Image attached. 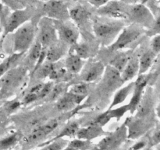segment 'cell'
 <instances>
[{"mask_svg":"<svg viewBox=\"0 0 160 150\" xmlns=\"http://www.w3.org/2000/svg\"><path fill=\"white\" fill-rule=\"evenodd\" d=\"M124 27L122 20L103 17L94 20L92 30L98 42L109 47L115 42Z\"/></svg>","mask_w":160,"mask_h":150,"instance_id":"obj_1","label":"cell"},{"mask_svg":"<svg viewBox=\"0 0 160 150\" xmlns=\"http://www.w3.org/2000/svg\"><path fill=\"white\" fill-rule=\"evenodd\" d=\"M28 68L26 67H14L7 72L0 80V102L10 97L22 85Z\"/></svg>","mask_w":160,"mask_h":150,"instance_id":"obj_2","label":"cell"},{"mask_svg":"<svg viewBox=\"0 0 160 150\" xmlns=\"http://www.w3.org/2000/svg\"><path fill=\"white\" fill-rule=\"evenodd\" d=\"M36 35L35 25L31 21L19 28L12 35V53L24 54L34 44Z\"/></svg>","mask_w":160,"mask_h":150,"instance_id":"obj_3","label":"cell"},{"mask_svg":"<svg viewBox=\"0 0 160 150\" xmlns=\"http://www.w3.org/2000/svg\"><path fill=\"white\" fill-rule=\"evenodd\" d=\"M144 33H146V30L137 23H131L125 26L115 42L108 48L111 52L122 51L135 43L141 38Z\"/></svg>","mask_w":160,"mask_h":150,"instance_id":"obj_4","label":"cell"},{"mask_svg":"<svg viewBox=\"0 0 160 150\" xmlns=\"http://www.w3.org/2000/svg\"><path fill=\"white\" fill-rule=\"evenodd\" d=\"M130 5L122 0H112L97 9L100 17L123 20L129 18Z\"/></svg>","mask_w":160,"mask_h":150,"instance_id":"obj_5","label":"cell"},{"mask_svg":"<svg viewBox=\"0 0 160 150\" xmlns=\"http://www.w3.org/2000/svg\"><path fill=\"white\" fill-rule=\"evenodd\" d=\"M37 39L45 48H49L59 41L54 20L45 17L39 20Z\"/></svg>","mask_w":160,"mask_h":150,"instance_id":"obj_6","label":"cell"},{"mask_svg":"<svg viewBox=\"0 0 160 150\" xmlns=\"http://www.w3.org/2000/svg\"><path fill=\"white\" fill-rule=\"evenodd\" d=\"M124 123L128 129V139L131 140H138L143 138L156 124L152 119H141L136 117L127 118Z\"/></svg>","mask_w":160,"mask_h":150,"instance_id":"obj_7","label":"cell"},{"mask_svg":"<svg viewBox=\"0 0 160 150\" xmlns=\"http://www.w3.org/2000/svg\"><path fill=\"white\" fill-rule=\"evenodd\" d=\"M128 139V129L123 123L112 132H109L96 145L98 150H118Z\"/></svg>","mask_w":160,"mask_h":150,"instance_id":"obj_8","label":"cell"},{"mask_svg":"<svg viewBox=\"0 0 160 150\" xmlns=\"http://www.w3.org/2000/svg\"><path fill=\"white\" fill-rule=\"evenodd\" d=\"M32 10L30 8L16 9L9 13L3 25V38L9 34L13 33L23 26L27 22L31 21L32 17Z\"/></svg>","mask_w":160,"mask_h":150,"instance_id":"obj_9","label":"cell"},{"mask_svg":"<svg viewBox=\"0 0 160 150\" xmlns=\"http://www.w3.org/2000/svg\"><path fill=\"white\" fill-rule=\"evenodd\" d=\"M59 126V121L57 119H51L43 124L38 125L31 131V132L25 137L22 138L23 145H32L38 144L44 141L47 136L53 132Z\"/></svg>","mask_w":160,"mask_h":150,"instance_id":"obj_10","label":"cell"},{"mask_svg":"<svg viewBox=\"0 0 160 150\" xmlns=\"http://www.w3.org/2000/svg\"><path fill=\"white\" fill-rule=\"evenodd\" d=\"M156 17L152 11L143 3L130 5L129 18L132 23H137L145 29H150L153 25Z\"/></svg>","mask_w":160,"mask_h":150,"instance_id":"obj_11","label":"cell"},{"mask_svg":"<svg viewBox=\"0 0 160 150\" xmlns=\"http://www.w3.org/2000/svg\"><path fill=\"white\" fill-rule=\"evenodd\" d=\"M55 26L57 31L59 40L69 46L78 42L80 37L79 29L73 22L68 20H54Z\"/></svg>","mask_w":160,"mask_h":150,"instance_id":"obj_12","label":"cell"},{"mask_svg":"<svg viewBox=\"0 0 160 150\" xmlns=\"http://www.w3.org/2000/svg\"><path fill=\"white\" fill-rule=\"evenodd\" d=\"M43 17L53 20H68L70 19V9L67 2L62 0H48L42 5Z\"/></svg>","mask_w":160,"mask_h":150,"instance_id":"obj_13","label":"cell"},{"mask_svg":"<svg viewBox=\"0 0 160 150\" xmlns=\"http://www.w3.org/2000/svg\"><path fill=\"white\" fill-rule=\"evenodd\" d=\"M151 78L152 75L149 74L138 75L136 81H134V91L131 95V100L128 102L130 106V112L131 114H134L137 110Z\"/></svg>","mask_w":160,"mask_h":150,"instance_id":"obj_14","label":"cell"},{"mask_svg":"<svg viewBox=\"0 0 160 150\" xmlns=\"http://www.w3.org/2000/svg\"><path fill=\"white\" fill-rule=\"evenodd\" d=\"M153 90L151 87L146 88L143 97L136 110L134 117L141 119H151L153 112H156Z\"/></svg>","mask_w":160,"mask_h":150,"instance_id":"obj_15","label":"cell"},{"mask_svg":"<svg viewBox=\"0 0 160 150\" xmlns=\"http://www.w3.org/2000/svg\"><path fill=\"white\" fill-rule=\"evenodd\" d=\"M106 67L101 61H94L84 64L81 72V80L82 82L90 84L99 80L103 76Z\"/></svg>","mask_w":160,"mask_h":150,"instance_id":"obj_16","label":"cell"},{"mask_svg":"<svg viewBox=\"0 0 160 150\" xmlns=\"http://www.w3.org/2000/svg\"><path fill=\"white\" fill-rule=\"evenodd\" d=\"M87 97L74 95L67 92L56 102V108L59 111H69L79 106Z\"/></svg>","mask_w":160,"mask_h":150,"instance_id":"obj_17","label":"cell"},{"mask_svg":"<svg viewBox=\"0 0 160 150\" xmlns=\"http://www.w3.org/2000/svg\"><path fill=\"white\" fill-rule=\"evenodd\" d=\"M108 133L109 132H105L102 127L92 124V123H88L85 127H81L80 128L76 135V138H77L92 142V140L97 138L106 136Z\"/></svg>","mask_w":160,"mask_h":150,"instance_id":"obj_18","label":"cell"},{"mask_svg":"<svg viewBox=\"0 0 160 150\" xmlns=\"http://www.w3.org/2000/svg\"><path fill=\"white\" fill-rule=\"evenodd\" d=\"M91 12L88 9L81 4L73 6L70 9V18L78 28H83L90 20Z\"/></svg>","mask_w":160,"mask_h":150,"instance_id":"obj_19","label":"cell"},{"mask_svg":"<svg viewBox=\"0 0 160 150\" xmlns=\"http://www.w3.org/2000/svg\"><path fill=\"white\" fill-rule=\"evenodd\" d=\"M69 48L70 46L68 45L59 40L54 45H51L49 48H47L45 61L52 62V63H56L61 58H62L67 54V51L69 52Z\"/></svg>","mask_w":160,"mask_h":150,"instance_id":"obj_20","label":"cell"},{"mask_svg":"<svg viewBox=\"0 0 160 150\" xmlns=\"http://www.w3.org/2000/svg\"><path fill=\"white\" fill-rule=\"evenodd\" d=\"M134 88V81H131V82L128 83L127 85L119 88L118 90L116 92V93L114 94L112 102H111L110 106L109 107V109L117 107V106L123 104V103L128 99V97L131 95H132Z\"/></svg>","mask_w":160,"mask_h":150,"instance_id":"obj_21","label":"cell"},{"mask_svg":"<svg viewBox=\"0 0 160 150\" xmlns=\"http://www.w3.org/2000/svg\"><path fill=\"white\" fill-rule=\"evenodd\" d=\"M158 55L152 50L148 48L139 56V75L145 74L154 66Z\"/></svg>","mask_w":160,"mask_h":150,"instance_id":"obj_22","label":"cell"},{"mask_svg":"<svg viewBox=\"0 0 160 150\" xmlns=\"http://www.w3.org/2000/svg\"><path fill=\"white\" fill-rule=\"evenodd\" d=\"M131 57L132 56L129 51H123V50L118 51L117 52L115 56L109 60V66L121 73V72L124 70L126 66L129 62Z\"/></svg>","mask_w":160,"mask_h":150,"instance_id":"obj_23","label":"cell"},{"mask_svg":"<svg viewBox=\"0 0 160 150\" xmlns=\"http://www.w3.org/2000/svg\"><path fill=\"white\" fill-rule=\"evenodd\" d=\"M80 124L77 121H70L62 129V131L59 133L56 136H55L54 138H52L50 140L45 141V142H42V144H39L38 145V148L41 145H44L45 143H48V142H52L53 140H56V139H59V138H76L77 134H78V130L80 129Z\"/></svg>","mask_w":160,"mask_h":150,"instance_id":"obj_24","label":"cell"},{"mask_svg":"<svg viewBox=\"0 0 160 150\" xmlns=\"http://www.w3.org/2000/svg\"><path fill=\"white\" fill-rule=\"evenodd\" d=\"M139 75V57L132 56L124 70L121 72V78L123 83L132 81Z\"/></svg>","mask_w":160,"mask_h":150,"instance_id":"obj_25","label":"cell"},{"mask_svg":"<svg viewBox=\"0 0 160 150\" xmlns=\"http://www.w3.org/2000/svg\"><path fill=\"white\" fill-rule=\"evenodd\" d=\"M84 66V59L72 52H68L65 60V67L70 74L81 73Z\"/></svg>","mask_w":160,"mask_h":150,"instance_id":"obj_26","label":"cell"},{"mask_svg":"<svg viewBox=\"0 0 160 150\" xmlns=\"http://www.w3.org/2000/svg\"><path fill=\"white\" fill-rule=\"evenodd\" d=\"M69 52L73 53L84 60L90 57L91 54H92V49H91L89 44L86 43V42H78L77 44L70 47Z\"/></svg>","mask_w":160,"mask_h":150,"instance_id":"obj_27","label":"cell"},{"mask_svg":"<svg viewBox=\"0 0 160 150\" xmlns=\"http://www.w3.org/2000/svg\"><path fill=\"white\" fill-rule=\"evenodd\" d=\"M23 54L12 53L11 56L5 59L2 62H0V78H2L9 70L14 68V66L21 58Z\"/></svg>","mask_w":160,"mask_h":150,"instance_id":"obj_28","label":"cell"},{"mask_svg":"<svg viewBox=\"0 0 160 150\" xmlns=\"http://www.w3.org/2000/svg\"><path fill=\"white\" fill-rule=\"evenodd\" d=\"M42 49H43V46H42V44H41L40 42H39V41L37 39V40H35V42H34L32 46L31 47L29 51H28V62H29L30 65L34 67V68L36 66V64H37L39 58H40Z\"/></svg>","mask_w":160,"mask_h":150,"instance_id":"obj_29","label":"cell"},{"mask_svg":"<svg viewBox=\"0 0 160 150\" xmlns=\"http://www.w3.org/2000/svg\"><path fill=\"white\" fill-rule=\"evenodd\" d=\"M22 140L20 133L16 132L0 139V150H9L13 148Z\"/></svg>","mask_w":160,"mask_h":150,"instance_id":"obj_30","label":"cell"},{"mask_svg":"<svg viewBox=\"0 0 160 150\" xmlns=\"http://www.w3.org/2000/svg\"><path fill=\"white\" fill-rule=\"evenodd\" d=\"M69 140L66 138H59L41 145L38 148L41 150H63L69 145Z\"/></svg>","mask_w":160,"mask_h":150,"instance_id":"obj_31","label":"cell"},{"mask_svg":"<svg viewBox=\"0 0 160 150\" xmlns=\"http://www.w3.org/2000/svg\"><path fill=\"white\" fill-rule=\"evenodd\" d=\"M68 145L74 148L75 150H92L95 147L91 141L83 140L77 138L70 141Z\"/></svg>","mask_w":160,"mask_h":150,"instance_id":"obj_32","label":"cell"},{"mask_svg":"<svg viewBox=\"0 0 160 150\" xmlns=\"http://www.w3.org/2000/svg\"><path fill=\"white\" fill-rule=\"evenodd\" d=\"M108 111H109L111 120H112V119H116V120L118 121V120H120V119H121L127 112H130V106L128 103V104L121 105L120 106L112 108V109H108Z\"/></svg>","mask_w":160,"mask_h":150,"instance_id":"obj_33","label":"cell"},{"mask_svg":"<svg viewBox=\"0 0 160 150\" xmlns=\"http://www.w3.org/2000/svg\"><path fill=\"white\" fill-rule=\"evenodd\" d=\"M88 84L81 81V82L76 83V84H73V85L70 86L68 92H71L74 95L87 97L88 94Z\"/></svg>","mask_w":160,"mask_h":150,"instance_id":"obj_34","label":"cell"},{"mask_svg":"<svg viewBox=\"0 0 160 150\" xmlns=\"http://www.w3.org/2000/svg\"><path fill=\"white\" fill-rule=\"evenodd\" d=\"M66 86L65 84L62 82H59L55 84L52 90L51 93L48 95L51 100H58L59 98L62 96L66 93Z\"/></svg>","mask_w":160,"mask_h":150,"instance_id":"obj_35","label":"cell"},{"mask_svg":"<svg viewBox=\"0 0 160 150\" xmlns=\"http://www.w3.org/2000/svg\"><path fill=\"white\" fill-rule=\"evenodd\" d=\"M110 120L111 118L110 116H109V111L106 110V112H102V113H101L100 115L97 116V117H95V119H93L89 123L98 125V126L103 128L105 125H106L109 121H110Z\"/></svg>","mask_w":160,"mask_h":150,"instance_id":"obj_36","label":"cell"},{"mask_svg":"<svg viewBox=\"0 0 160 150\" xmlns=\"http://www.w3.org/2000/svg\"><path fill=\"white\" fill-rule=\"evenodd\" d=\"M22 103L20 101H18L17 99H12L9 100V101H6L3 105L2 108L6 111V113L9 115V114L15 112L20 107Z\"/></svg>","mask_w":160,"mask_h":150,"instance_id":"obj_37","label":"cell"},{"mask_svg":"<svg viewBox=\"0 0 160 150\" xmlns=\"http://www.w3.org/2000/svg\"><path fill=\"white\" fill-rule=\"evenodd\" d=\"M150 146L154 147L160 144V123L156 125L153 129L151 135L148 138Z\"/></svg>","mask_w":160,"mask_h":150,"instance_id":"obj_38","label":"cell"},{"mask_svg":"<svg viewBox=\"0 0 160 150\" xmlns=\"http://www.w3.org/2000/svg\"><path fill=\"white\" fill-rule=\"evenodd\" d=\"M150 146L149 139L145 138V137L138 139L135 143L133 144L132 145L128 148V150H142L147 147Z\"/></svg>","mask_w":160,"mask_h":150,"instance_id":"obj_39","label":"cell"},{"mask_svg":"<svg viewBox=\"0 0 160 150\" xmlns=\"http://www.w3.org/2000/svg\"><path fill=\"white\" fill-rule=\"evenodd\" d=\"M146 34L148 37H153V36L160 34V14L156 17L153 25L150 29L147 30Z\"/></svg>","mask_w":160,"mask_h":150,"instance_id":"obj_40","label":"cell"},{"mask_svg":"<svg viewBox=\"0 0 160 150\" xmlns=\"http://www.w3.org/2000/svg\"><path fill=\"white\" fill-rule=\"evenodd\" d=\"M55 84H53V81H48L46 83H44V85L42 89L41 90L40 93H39V100L43 99L45 98L46 97H48V95L51 93L53 87H54Z\"/></svg>","mask_w":160,"mask_h":150,"instance_id":"obj_41","label":"cell"},{"mask_svg":"<svg viewBox=\"0 0 160 150\" xmlns=\"http://www.w3.org/2000/svg\"><path fill=\"white\" fill-rule=\"evenodd\" d=\"M37 100H39L38 95L37 94L32 93V92H28L23 96V99H22L21 103L22 105H24V106H28V105L31 104V103L34 102Z\"/></svg>","mask_w":160,"mask_h":150,"instance_id":"obj_42","label":"cell"},{"mask_svg":"<svg viewBox=\"0 0 160 150\" xmlns=\"http://www.w3.org/2000/svg\"><path fill=\"white\" fill-rule=\"evenodd\" d=\"M150 48L156 53L159 55L160 53V34L152 37L150 42Z\"/></svg>","mask_w":160,"mask_h":150,"instance_id":"obj_43","label":"cell"},{"mask_svg":"<svg viewBox=\"0 0 160 150\" xmlns=\"http://www.w3.org/2000/svg\"><path fill=\"white\" fill-rule=\"evenodd\" d=\"M6 7H7V6H5V5L0 1V23H1L2 26L4 25L8 16L9 15V13H7L8 8Z\"/></svg>","mask_w":160,"mask_h":150,"instance_id":"obj_44","label":"cell"},{"mask_svg":"<svg viewBox=\"0 0 160 150\" xmlns=\"http://www.w3.org/2000/svg\"><path fill=\"white\" fill-rule=\"evenodd\" d=\"M88 2L92 6H95V7L98 9V8L102 7V6H103L106 3L112 1V0H88Z\"/></svg>","mask_w":160,"mask_h":150,"instance_id":"obj_45","label":"cell"},{"mask_svg":"<svg viewBox=\"0 0 160 150\" xmlns=\"http://www.w3.org/2000/svg\"><path fill=\"white\" fill-rule=\"evenodd\" d=\"M30 0H12L13 4L15 5L17 9H23V8L27 7V5L29 2Z\"/></svg>","mask_w":160,"mask_h":150,"instance_id":"obj_46","label":"cell"},{"mask_svg":"<svg viewBox=\"0 0 160 150\" xmlns=\"http://www.w3.org/2000/svg\"><path fill=\"white\" fill-rule=\"evenodd\" d=\"M7 115L8 114L6 113V111L3 109V108H0V128L6 123Z\"/></svg>","mask_w":160,"mask_h":150,"instance_id":"obj_47","label":"cell"},{"mask_svg":"<svg viewBox=\"0 0 160 150\" xmlns=\"http://www.w3.org/2000/svg\"><path fill=\"white\" fill-rule=\"evenodd\" d=\"M0 1H1L5 6H7V7L11 8V9H12L13 10H16V9H17V8H16L15 5L13 4L12 0H0Z\"/></svg>","mask_w":160,"mask_h":150,"instance_id":"obj_48","label":"cell"},{"mask_svg":"<svg viewBox=\"0 0 160 150\" xmlns=\"http://www.w3.org/2000/svg\"><path fill=\"white\" fill-rule=\"evenodd\" d=\"M122 1L129 5H134L138 4V3H144L145 0H122Z\"/></svg>","mask_w":160,"mask_h":150,"instance_id":"obj_49","label":"cell"},{"mask_svg":"<svg viewBox=\"0 0 160 150\" xmlns=\"http://www.w3.org/2000/svg\"><path fill=\"white\" fill-rule=\"evenodd\" d=\"M156 115L160 121V96H159V102H158L157 105H156Z\"/></svg>","mask_w":160,"mask_h":150,"instance_id":"obj_50","label":"cell"},{"mask_svg":"<svg viewBox=\"0 0 160 150\" xmlns=\"http://www.w3.org/2000/svg\"><path fill=\"white\" fill-rule=\"evenodd\" d=\"M154 65H156V67H157V69H156V70H157L158 73H160V53L157 56V58H156V62H155Z\"/></svg>","mask_w":160,"mask_h":150,"instance_id":"obj_51","label":"cell"},{"mask_svg":"<svg viewBox=\"0 0 160 150\" xmlns=\"http://www.w3.org/2000/svg\"><path fill=\"white\" fill-rule=\"evenodd\" d=\"M63 150H75V149L73 148H72V147H70V146H69V145H67V146L66 147V148H64Z\"/></svg>","mask_w":160,"mask_h":150,"instance_id":"obj_52","label":"cell"},{"mask_svg":"<svg viewBox=\"0 0 160 150\" xmlns=\"http://www.w3.org/2000/svg\"><path fill=\"white\" fill-rule=\"evenodd\" d=\"M142 150H156V149H155V148H153V147L148 146V147H147V148H144V149H142Z\"/></svg>","mask_w":160,"mask_h":150,"instance_id":"obj_53","label":"cell"},{"mask_svg":"<svg viewBox=\"0 0 160 150\" xmlns=\"http://www.w3.org/2000/svg\"><path fill=\"white\" fill-rule=\"evenodd\" d=\"M157 88L159 89V91L160 92V78H159V79L157 81Z\"/></svg>","mask_w":160,"mask_h":150,"instance_id":"obj_54","label":"cell"},{"mask_svg":"<svg viewBox=\"0 0 160 150\" xmlns=\"http://www.w3.org/2000/svg\"><path fill=\"white\" fill-rule=\"evenodd\" d=\"M153 148H154L156 150H160V144H159V145H156V146H154Z\"/></svg>","mask_w":160,"mask_h":150,"instance_id":"obj_55","label":"cell"},{"mask_svg":"<svg viewBox=\"0 0 160 150\" xmlns=\"http://www.w3.org/2000/svg\"><path fill=\"white\" fill-rule=\"evenodd\" d=\"M62 1L65 2H76L78 0H62Z\"/></svg>","mask_w":160,"mask_h":150,"instance_id":"obj_56","label":"cell"},{"mask_svg":"<svg viewBox=\"0 0 160 150\" xmlns=\"http://www.w3.org/2000/svg\"><path fill=\"white\" fill-rule=\"evenodd\" d=\"M92 150H98V148H97V147H96V145H95V148H94V149H92Z\"/></svg>","mask_w":160,"mask_h":150,"instance_id":"obj_57","label":"cell"},{"mask_svg":"<svg viewBox=\"0 0 160 150\" xmlns=\"http://www.w3.org/2000/svg\"><path fill=\"white\" fill-rule=\"evenodd\" d=\"M41 1H45V2H47V1H48V0H41Z\"/></svg>","mask_w":160,"mask_h":150,"instance_id":"obj_58","label":"cell"},{"mask_svg":"<svg viewBox=\"0 0 160 150\" xmlns=\"http://www.w3.org/2000/svg\"><path fill=\"white\" fill-rule=\"evenodd\" d=\"M159 5H160V0H159Z\"/></svg>","mask_w":160,"mask_h":150,"instance_id":"obj_59","label":"cell"},{"mask_svg":"<svg viewBox=\"0 0 160 150\" xmlns=\"http://www.w3.org/2000/svg\"><path fill=\"white\" fill-rule=\"evenodd\" d=\"M38 150H41V149H38Z\"/></svg>","mask_w":160,"mask_h":150,"instance_id":"obj_60","label":"cell"}]
</instances>
